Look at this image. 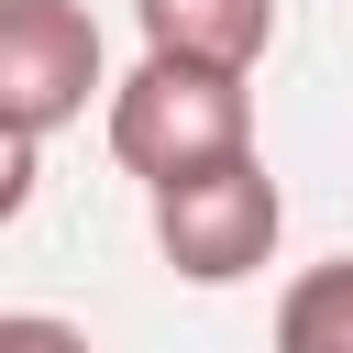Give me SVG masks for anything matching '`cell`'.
Masks as SVG:
<instances>
[{
    "mask_svg": "<svg viewBox=\"0 0 353 353\" xmlns=\"http://www.w3.org/2000/svg\"><path fill=\"white\" fill-rule=\"evenodd\" d=\"M276 221H287V199H276V176H265L254 154L154 188V243H165V265H176L188 287H232V276H254V265L276 254Z\"/></svg>",
    "mask_w": 353,
    "mask_h": 353,
    "instance_id": "7a4b0ae2",
    "label": "cell"
},
{
    "mask_svg": "<svg viewBox=\"0 0 353 353\" xmlns=\"http://www.w3.org/2000/svg\"><path fill=\"white\" fill-rule=\"evenodd\" d=\"M99 88V22L77 0H0V121L11 132H55L77 121Z\"/></svg>",
    "mask_w": 353,
    "mask_h": 353,
    "instance_id": "3957f363",
    "label": "cell"
},
{
    "mask_svg": "<svg viewBox=\"0 0 353 353\" xmlns=\"http://www.w3.org/2000/svg\"><path fill=\"white\" fill-rule=\"evenodd\" d=\"M33 176H44V165H33V132H11V121H0V221H22V210H33Z\"/></svg>",
    "mask_w": 353,
    "mask_h": 353,
    "instance_id": "52a82bcc",
    "label": "cell"
},
{
    "mask_svg": "<svg viewBox=\"0 0 353 353\" xmlns=\"http://www.w3.org/2000/svg\"><path fill=\"white\" fill-rule=\"evenodd\" d=\"M143 55H188V66H254L276 44V0H132Z\"/></svg>",
    "mask_w": 353,
    "mask_h": 353,
    "instance_id": "277c9868",
    "label": "cell"
},
{
    "mask_svg": "<svg viewBox=\"0 0 353 353\" xmlns=\"http://www.w3.org/2000/svg\"><path fill=\"white\" fill-rule=\"evenodd\" d=\"M276 353H353V254L309 265L276 298Z\"/></svg>",
    "mask_w": 353,
    "mask_h": 353,
    "instance_id": "5b68a950",
    "label": "cell"
},
{
    "mask_svg": "<svg viewBox=\"0 0 353 353\" xmlns=\"http://www.w3.org/2000/svg\"><path fill=\"white\" fill-rule=\"evenodd\" d=\"M110 154L143 176V188H176V176H210L232 154H254V88L232 66H188V55H143L121 88H110Z\"/></svg>",
    "mask_w": 353,
    "mask_h": 353,
    "instance_id": "6da1fadb",
    "label": "cell"
},
{
    "mask_svg": "<svg viewBox=\"0 0 353 353\" xmlns=\"http://www.w3.org/2000/svg\"><path fill=\"white\" fill-rule=\"evenodd\" d=\"M0 353H88V331L44 320V309H0Z\"/></svg>",
    "mask_w": 353,
    "mask_h": 353,
    "instance_id": "8992f818",
    "label": "cell"
}]
</instances>
